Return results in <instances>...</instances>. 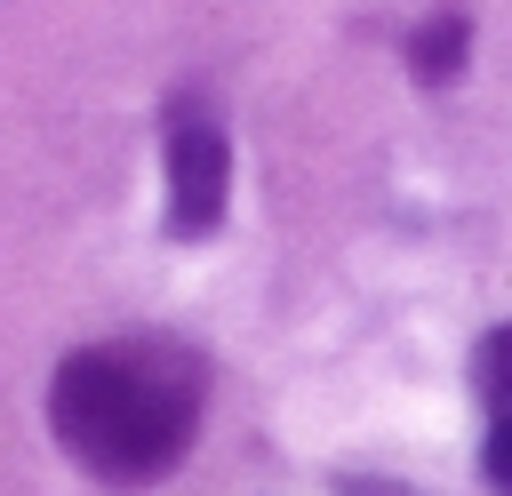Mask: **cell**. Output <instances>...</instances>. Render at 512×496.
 I'll return each mask as SVG.
<instances>
[{
	"mask_svg": "<svg viewBox=\"0 0 512 496\" xmlns=\"http://www.w3.org/2000/svg\"><path fill=\"white\" fill-rule=\"evenodd\" d=\"M56 448L104 488H152L200 432V360L176 336H104L48 376Z\"/></svg>",
	"mask_w": 512,
	"mask_h": 496,
	"instance_id": "cell-1",
	"label": "cell"
},
{
	"mask_svg": "<svg viewBox=\"0 0 512 496\" xmlns=\"http://www.w3.org/2000/svg\"><path fill=\"white\" fill-rule=\"evenodd\" d=\"M160 152H168V232L176 240H208L224 224V200H232V144L216 128V112L200 96H176Z\"/></svg>",
	"mask_w": 512,
	"mask_h": 496,
	"instance_id": "cell-2",
	"label": "cell"
},
{
	"mask_svg": "<svg viewBox=\"0 0 512 496\" xmlns=\"http://www.w3.org/2000/svg\"><path fill=\"white\" fill-rule=\"evenodd\" d=\"M464 48H472V24H464V16H432V24L416 32V48H408V72H416L424 88H440V80L464 72Z\"/></svg>",
	"mask_w": 512,
	"mask_h": 496,
	"instance_id": "cell-3",
	"label": "cell"
},
{
	"mask_svg": "<svg viewBox=\"0 0 512 496\" xmlns=\"http://www.w3.org/2000/svg\"><path fill=\"white\" fill-rule=\"evenodd\" d=\"M472 376H480V400H488V424H512V328H496V336L480 344V360H472Z\"/></svg>",
	"mask_w": 512,
	"mask_h": 496,
	"instance_id": "cell-4",
	"label": "cell"
},
{
	"mask_svg": "<svg viewBox=\"0 0 512 496\" xmlns=\"http://www.w3.org/2000/svg\"><path fill=\"white\" fill-rule=\"evenodd\" d=\"M480 472L496 496H512V424H488V448H480Z\"/></svg>",
	"mask_w": 512,
	"mask_h": 496,
	"instance_id": "cell-5",
	"label": "cell"
}]
</instances>
